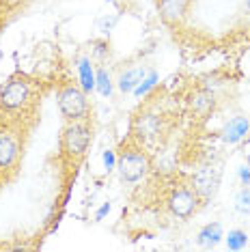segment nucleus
<instances>
[{
    "instance_id": "nucleus-1",
    "label": "nucleus",
    "mask_w": 250,
    "mask_h": 252,
    "mask_svg": "<svg viewBox=\"0 0 250 252\" xmlns=\"http://www.w3.org/2000/svg\"><path fill=\"white\" fill-rule=\"evenodd\" d=\"M37 106V87L26 76H11L0 89V119L2 129H20L18 121L32 114Z\"/></svg>"
},
{
    "instance_id": "nucleus-2",
    "label": "nucleus",
    "mask_w": 250,
    "mask_h": 252,
    "mask_svg": "<svg viewBox=\"0 0 250 252\" xmlns=\"http://www.w3.org/2000/svg\"><path fill=\"white\" fill-rule=\"evenodd\" d=\"M91 138L93 134L87 121H67L61 134V158L78 164L87 153Z\"/></svg>"
},
{
    "instance_id": "nucleus-3",
    "label": "nucleus",
    "mask_w": 250,
    "mask_h": 252,
    "mask_svg": "<svg viewBox=\"0 0 250 252\" xmlns=\"http://www.w3.org/2000/svg\"><path fill=\"white\" fill-rule=\"evenodd\" d=\"M117 168L123 181L134 183L149 173L151 159L138 142H125L121 147V153L117 156Z\"/></svg>"
},
{
    "instance_id": "nucleus-4",
    "label": "nucleus",
    "mask_w": 250,
    "mask_h": 252,
    "mask_svg": "<svg viewBox=\"0 0 250 252\" xmlns=\"http://www.w3.org/2000/svg\"><path fill=\"white\" fill-rule=\"evenodd\" d=\"M56 101H59V110L65 121H87L89 119L91 106L82 87L62 84L56 93Z\"/></svg>"
},
{
    "instance_id": "nucleus-5",
    "label": "nucleus",
    "mask_w": 250,
    "mask_h": 252,
    "mask_svg": "<svg viewBox=\"0 0 250 252\" xmlns=\"http://www.w3.org/2000/svg\"><path fill=\"white\" fill-rule=\"evenodd\" d=\"M166 203H168L170 214L181 218V220H188V218L198 209L201 198H198V194L194 192L192 183L190 186H184V183H181V186H175L173 190H170Z\"/></svg>"
},
{
    "instance_id": "nucleus-6",
    "label": "nucleus",
    "mask_w": 250,
    "mask_h": 252,
    "mask_svg": "<svg viewBox=\"0 0 250 252\" xmlns=\"http://www.w3.org/2000/svg\"><path fill=\"white\" fill-rule=\"evenodd\" d=\"M20 131L15 129H0V177L4 179L7 173H13L15 166L20 164Z\"/></svg>"
},
{
    "instance_id": "nucleus-7",
    "label": "nucleus",
    "mask_w": 250,
    "mask_h": 252,
    "mask_svg": "<svg viewBox=\"0 0 250 252\" xmlns=\"http://www.w3.org/2000/svg\"><path fill=\"white\" fill-rule=\"evenodd\" d=\"M220 181H222V168L220 166H205L192 177V188L201 200H209L218 194Z\"/></svg>"
},
{
    "instance_id": "nucleus-8",
    "label": "nucleus",
    "mask_w": 250,
    "mask_h": 252,
    "mask_svg": "<svg viewBox=\"0 0 250 252\" xmlns=\"http://www.w3.org/2000/svg\"><path fill=\"white\" fill-rule=\"evenodd\" d=\"M188 7H190V0H157L160 18L166 24H179V22H184Z\"/></svg>"
},
{
    "instance_id": "nucleus-9",
    "label": "nucleus",
    "mask_w": 250,
    "mask_h": 252,
    "mask_svg": "<svg viewBox=\"0 0 250 252\" xmlns=\"http://www.w3.org/2000/svg\"><path fill=\"white\" fill-rule=\"evenodd\" d=\"M250 131V121L246 117H233L222 129V140L229 145H237L240 140H244Z\"/></svg>"
},
{
    "instance_id": "nucleus-10",
    "label": "nucleus",
    "mask_w": 250,
    "mask_h": 252,
    "mask_svg": "<svg viewBox=\"0 0 250 252\" xmlns=\"http://www.w3.org/2000/svg\"><path fill=\"white\" fill-rule=\"evenodd\" d=\"M222 237H224L222 224H220V222H212V224L203 226L201 231H198L196 244L201 246V248H214V246H218L222 242Z\"/></svg>"
},
{
    "instance_id": "nucleus-11",
    "label": "nucleus",
    "mask_w": 250,
    "mask_h": 252,
    "mask_svg": "<svg viewBox=\"0 0 250 252\" xmlns=\"http://www.w3.org/2000/svg\"><path fill=\"white\" fill-rule=\"evenodd\" d=\"M147 71L149 69H145V67H136V69L123 71L121 76H119V91H121V93H134V89L143 82Z\"/></svg>"
},
{
    "instance_id": "nucleus-12",
    "label": "nucleus",
    "mask_w": 250,
    "mask_h": 252,
    "mask_svg": "<svg viewBox=\"0 0 250 252\" xmlns=\"http://www.w3.org/2000/svg\"><path fill=\"white\" fill-rule=\"evenodd\" d=\"M78 76H80V87L84 93H91L95 89V71L89 59H82L78 63Z\"/></svg>"
},
{
    "instance_id": "nucleus-13",
    "label": "nucleus",
    "mask_w": 250,
    "mask_h": 252,
    "mask_svg": "<svg viewBox=\"0 0 250 252\" xmlns=\"http://www.w3.org/2000/svg\"><path fill=\"white\" fill-rule=\"evenodd\" d=\"M214 104H216V99L209 91H198L194 95V99H192V108H194V112L201 114V117H205L207 112H212Z\"/></svg>"
},
{
    "instance_id": "nucleus-14",
    "label": "nucleus",
    "mask_w": 250,
    "mask_h": 252,
    "mask_svg": "<svg viewBox=\"0 0 250 252\" xmlns=\"http://www.w3.org/2000/svg\"><path fill=\"white\" fill-rule=\"evenodd\" d=\"M95 89H97L99 95H104V97L112 95V80H110V73H108L104 67H99V69L95 71Z\"/></svg>"
},
{
    "instance_id": "nucleus-15",
    "label": "nucleus",
    "mask_w": 250,
    "mask_h": 252,
    "mask_svg": "<svg viewBox=\"0 0 250 252\" xmlns=\"http://www.w3.org/2000/svg\"><path fill=\"white\" fill-rule=\"evenodd\" d=\"M246 244H248V235L240 231V228L229 231V235H226V248L229 250H242L246 248Z\"/></svg>"
},
{
    "instance_id": "nucleus-16",
    "label": "nucleus",
    "mask_w": 250,
    "mask_h": 252,
    "mask_svg": "<svg viewBox=\"0 0 250 252\" xmlns=\"http://www.w3.org/2000/svg\"><path fill=\"white\" fill-rule=\"evenodd\" d=\"M156 84H157V71L149 69V71H147V76L143 78V82H140L138 87L134 89V95H136V97H143V95L149 93V91L156 87Z\"/></svg>"
},
{
    "instance_id": "nucleus-17",
    "label": "nucleus",
    "mask_w": 250,
    "mask_h": 252,
    "mask_svg": "<svg viewBox=\"0 0 250 252\" xmlns=\"http://www.w3.org/2000/svg\"><path fill=\"white\" fill-rule=\"evenodd\" d=\"M235 209L240 211V214H244V216L250 214V188L248 186H244L242 190L237 192V196H235Z\"/></svg>"
},
{
    "instance_id": "nucleus-18",
    "label": "nucleus",
    "mask_w": 250,
    "mask_h": 252,
    "mask_svg": "<svg viewBox=\"0 0 250 252\" xmlns=\"http://www.w3.org/2000/svg\"><path fill=\"white\" fill-rule=\"evenodd\" d=\"M117 15H110V18H108V15H104V18H99L97 20V31L99 32H104V35H108V32L112 31V26L117 24Z\"/></svg>"
},
{
    "instance_id": "nucleus-19",
    "label": "nucleus",
    "mask_w": 250,
    "mask_h": 252,
    "mask_svg": "<svg viewBox=\"0 0 250 252\" xmlns=\"http://www.w3.org/2000/svg\"><path fill=\"white\" fill-rule=\"evenodd\" d=\"M104 166H106L108 173H110V170L117 166V156H115V151H110V149L104 151Z\"/></svg>"
},
{
    "instance_id": "nucleus-20",
    "label": "nucleus",
    "mask_w": 250,
    "mask_h": 252,
    "mask_svg": "<svg viewBox=\"0 0 250 252\" xmlns=\"http://www.w3.org/2000/svg\"><path fill=\"white\" fill-rule=\"evenodd\" d=\"M237 175H240V179H242L244 186H250V166H248V168H246V166H242Z\"/></svg>"
},
{
    "instance_id": "nucleus-21",
    "label": "nucleus",
    "mask_w": 250,
    "mask_h": 252,
    "mask_svg": "<svg viewBox=\"0 0 250 252\" xmlns=\"http://www.w3.org/2000/svg\"><path fill=\"white\" fill-rule=\"evenodd\" d=\"M108 211H110V203H104V205L99 207L97 214H95V220H104V218L108 216Z\"/></svg>"
},
{
    "instance_id": "nucleus-22",
    "label": "nucleus",
    "mask_w": 250,
    "mask_h": 252,
    "mask_svg": "<svg viewBox=\"0 0 250 252\" xmlns=\"http://www.w3.org/2000/svg\"><path fill=\"white\" fill-rule=\"evenodd\" d=\"M246 164H248V166H250V151H248V153H246Z\"/></svg>"
},
{
    "instance_id": "nucleus-23",
    "label": "nucleus",
    "mask_w": 250,
    "mask_h": 252,
    "mask_svg": "<svg viewBox=\"0 0 250 252\" xmlns=\"http://www.w3.org/2000/svg\"><path fill=\"white\" fill-rule=\"evenodd\" d=\"M246 7H248V11H250V0H246Z\"/></svg>"
},
{
    "instance_id": "nucleus-24",
    "label": "nucleus",
    "mask_w": 250,
    "mask_h": 252,
    "mask_svg": "<svg viewBox=\"0 0 250 252\" xmlns=\"http://www.w3.org/2000/svg\"><path fill=\"white\" fill-rule=\"evenodd\" d=\"M110 2H112V0H110Z\"/></svg>"
}]
</instances>
